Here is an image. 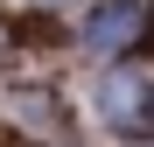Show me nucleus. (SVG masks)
<instances>
[{
    "label": "nucleus",
    "mask_w": 154,
    "mask_h": 147,
    "mask_svg": "<svg viewBox=\"0 0 154 147\" xmlns=\"http://www.w3.org/2000/svg\"><path fill=\"white\" fill-rule=\"evenodd\" d=\"M133 28H140V14H133V7H105V14H98L91 28H84V42L98 49V56H105V49H119V42L133 35Z\"/></svg>",
    "instance_id": "obj_1"
},
{
    "label": "nucleus",
    "mask_w": 154,
    "mask_h": 147,
    "mask_svg": "<svg viewBox=\"0 0 154 147\" xmlns=\"http://www.w3.org/2000/svg\"><path fill=\"white\" fill-rule=\"evenodd\" d=\"M133 105H140V84H133V77H112V84H105V112H112V119H126Z\"/></svg>",
    "instance_id": "obj_2"
}]
</instances>
